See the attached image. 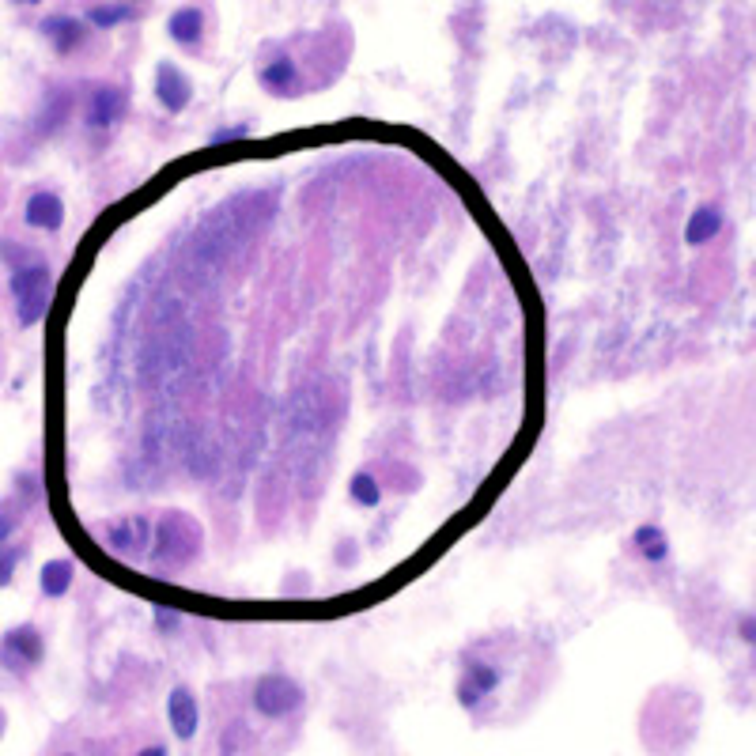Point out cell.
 <instances>
[{
    "mask_svg": "<svg viewBox=\"0 0 756 756\" xmlns=\"http://www.w3.org/2000/svg\"><path fill=\"white\" fill-rule=\"evenodd\" d=\"M42 35L53 42V50L57 53H72L84 46V19L80 16H65V12H57V16H46L42 19Z\"/></svg>",
    "mask_w": 756,
    "mask_h": 756,
    "instance_id": "11",
    "label": "cell"
},
{
    "mask_svg": "<svg viewBox=\"0 0 756 756\" xmlns=\"http://www.w3.org/2000/svg\"><path fill=\"white\" fill-rule=\"evenodd\" d=\"M167 719H171V730H174V738H178V741L197 738V726H201V704H197V696H193L186 685L171 688V696H167Z\"/></svg>",
    "mask_w": 756,
    "mask_h": 756,
    "instance_id": "8",
    "label": "cell"
},
{
    "mask_svg": "<svg viewBox=\"0 0 756 756\" xmlns=\"http://www.w3.org/2000/svg\"><path fill=\"white\" fill-rule=\"evenodd\" d=\"M261 84L269 87L273 95H295V87H299V69H295L292 57H276V61H269V65L261 69Z\"/></svg>",
    "mask_w": 756,
    "mask_h": 756,
    "instance_id": "15",
    "label": "cell"
},
{
    "mask_svg": "<svg viewBox=\"0 0 756 756\" xmlns=\"http://www.w3.org/2000/svg\"><path fill=\"white\" fill-rule=\"evenodd\" d=\"M250 137V125H224V129H216L212 137H208V144H231V140H246Z\"/></svg>",
    "mask_w": 756,
    "mask_h": 756,
    "instance_id": "21",
    "label": "cell"
},
{
    "mask_svg": "<svg viewBox=\"0 0 756 756\" xmlns=\"http://www.w3.org/2000/svg\"><path fill=\"white\" fill-rule=\"evenodd\" d=\"M167 38H171L174 46H182V50H197L201 38H205V12L193 8V4L174 8L171 16H167Z\"/></svg>",
    "mask_w": 756,
    "mask_h": 756,
    "instance_id": "10",
    "label": "cell"
},
{
    "mask_svg": "<svg viewBox=\"0 0 756 756\" xmlns=\"http://www.w3.org/2000/svg\"><path fill=\"white\" fill-rule=\"evenodd\" d=\"M16 522H19V515H12V511H0V545L16 533Z\"/></svg>",
    "mask_w": 756,
    "mask_h": 756,
    "instance_id": "23",
    "label": "cell"
},
{
    "mask_svg": "<svg viewBox=\"0 0 756 756\" xmlns=\"http://www.w3.org/2000/svg\"><path fill=\"white\" fill-rule=\"evenodd\" d=\"M12 295H16V318L19 326H35L50 307V265L38 258H27L12 273Z\"/></svg>",
    "mask_w": 756,
    "mask_h": 756,
    "instance_id": "2",
    "label": "cell"
},
{
    "mask_svg": "<svg viewBox=\"0 0 756 756\" xmlns=\"http://www.w3.org/2000/svg\"><path fill=\"white\" fill-rule=\"evenodd\" d=\"M503 685V670L496 662H481V658H469L458 681V704L465 711H481V704L488 696H496V688Z\"/></svg>",
    "mask_w": 756,
    "mask_h": 756,
    "instance_id": "5",
    "label": "cell"
},
{
    "mask_svg": "<svg viewBox=\"0 0 756 756\" xmlns=\"http://www.w3.org/2000/svg\"><path fill=\"white\" fill-rule=\"evenodd\" d=\"M722 227V212L715 205H700L692 216H688L685 224V242L688 246H704V242H711L715 235H719Z\"/></svg>",
    "mask_w": 756,
    "mask_h": 756,
    "instance_id": "14",
    "label": "cell"
},
{
    "mask_svg": "<svg viewBox=\"0 0 756 756\" xmlns=\"http://www.w3.org/2000/svg\"><path fill=\"white\" fill-rule=\"evenodd\" d=\"M42 594L46 598H65L72 586V564L69 560H50V564L42 567Z\"/></svg>",
    "mask_w": 756,
    "mask_h": 756,
    "instance_id": "18",
    "label": "cell"
},
{
    "mask_svg": "<svg viewBox=\"0 0 756 756\" xmlns=\"http://www.w3.org/2000/svg\"><path fill=\"white\" fill-rule=\"evenodd\" d=\"M348 496L356 499L360 507H378L382 503V488H378L375 473H356L352 484H348Z\"/></svg>",
    "mask_w": 756,
    "mask_h": 756,
    "instance_id": "19",
    "label": "cell"
},
{
    "mask_svg": "<svg viewBox=\"0 0 756 756\" xmlns=\"http://www.w3.org/2000/svg\"><path fill=\"white\" fill-rule=\"evenodd\" d=\"M155 99H159V106H163L167 114H182L189 106V99H193L189 76L178 69V65H171V61H163V65L155 69Z\"/></svg>",
    "mask_w": 756,
    "mask_h": 756,
    "instance_id": "7",
    "label": "cell"
},
{
    "mask_svg": "<svg viewBox=\"0 0 756 756\" xmlns=\"http://www.w3.org/2000/svg\"><path fill=\"white\" fill-rule=\"evenodd\" d=\"M197 549H201V530H197L186 515H167L159 522V530H155V549H152L155 564L182 567L197 556Z\"/></svg>",
    "mask_w": 756,
    "mask_h": 756,
    "instance_id": "4",
    "label": "cell"
},
{
    "mask_svg": "<svg viewBox=\"0 0 756 756\" xmlns=\"http://www.w3.org/2000/svg\"><path fill=\"white\" fill-rule=\"evenodd\" d=\"M19 556H23V549H16V545H0V586H8V583H12V575H16Z\"/></svg>",
    "mask_w": 756,
    "mask_h": 756,
    "instance_id": "20",
    "label": "cell"
},
{
    "mask_svg": "<svg viewBox=\"0 0 756 756\" xmlns=\"http://www.w3.org/2000/svg\"><path fill=\"white\" fill-rule=\"evenodd\" d=\"M0 726H4V719H0Z\"/></svg>",
    "mask_w": 756,
    "mask_h": 756,
    "instance_id": "26",
    "label": "cell"
},
{
    "mask_svg": "<svg viewBox=\"0 0 756 756\" xmlns=\"http://www.w3.org/2000/svg\"><path fill=\"white\" fill-rule=\"evenodd\" d=\"M303 700H307V692L288 673H265V677H258L254 681V696H250V704H254V711H258L261 719L273 722L292 719L295 711L303 707Z\"/></svg>",
    "mask_w": 756,
    "mask_h": 756,
    "instance_id": "3",
    "label": "cell"
},
{
    "mask_svg": "<svg viewBox=\"0 0 756 756\" xmlns=\"http://www.w3.org/2000/svg\"><path fill=\"white\" fill-rule=\"evenodd\" d=\"M632 545H636L639 556L651 560V564H662V560L670 556V537L658 530V526H651V522L632 533Z\"/></svg>",
    "mask_w": 756,
    "mask_h": 756,
    "instance_id": "16",
    "label": "cell"
},
{
    "mask_svg": "<svg viewBox=\"0 0 756 756\" xmlns=\"http://www.w3.org/2000/svg\"><path fill=\"white\" fill-rule=\"evenodd\" d=\"M250 227H254V220L242 216V201L224 205L212 220H205V227H201L197 239H193V250H189L193 269H197V265H201V269H224V261L246 242Z\"/></svg>",
    "mask_w": 756,
    "mask_h": 756,
    "instance_id": "1",
    "label": "cell"
},
{
    "mask_svg": "<svg viewBox=\"0 0 756 756\" xmlns=\"http://www.w3.org/2000/svg\"><path fill=\"white\" fill-rule=\"evenodd\" d=\"M137 756H171L163 745H152V749H144V753H137Z\"/></svg>",
    "mask_w": 756,
    "mask_h": 756,
    "instance_id": "25",
    "label": "cell"
},
{
    "mask_svg": "<svg viewBox=\"0 0 756 756\" xmlns=\"http://www.w3.org/2000/svg\"><path fill=\"white\" fill-rule=\"evenodd\" d=\"M741 636L749 639V643H756V617H745V620H741Z\"/></svg>",
    "mask_w": 756,
    "mask_h": 756,
    "instance_id": "24",
    "label": "cell"
},
{
    "mask_svg": "<svg viewBox=\"0 0 756 756\" xmlns=\"http://www.w3.org/2000/svg\"><path fill=\"white\" fill-rule=\"evenodd\" d=\"M23 220L31 227H38V231H57V227L65 224V201L57 197V193H35L31 201H27V208H23Z\"/></svg>",
    "mask_w": 756,
    "mask_h": 756,
    "instance_id": "13",
    "label": "cell"
},
{
    "mask_svg": "<svg viewBox=\"0 0 756 756\" xmlns=\"http://www.w3.org/2000/svg\"><path fill=\"white\" fill-rule=\"evenodd\" d=\"M125 106H129L125 87H99V91L91 95V103H87V129H110V125H118Z\"/></svg>",
    "mask_w": 756,
    "mask_h": 756,
    "instance_id": "9",
    "label": "cell"
},
{
    "mask_svg": "<svg viewBox=\"0 0 756 756\" xmlns=\"http://www.w3.org/2000/svg\"><path fill=\"white\" fill-rule=\"evenodd\" d=\"M42 654H46V647H42V636H38L35 624H19V628H12V632L4 636V643H0V662H4L8 670L38 666Z\"/></svg>",
    "mask_w": 756,
    "mask_h": 756,
    "instance_id": "6",
    "label": "cell"
},
{
    "mask_svg": "<svg viewBox=\"0 0 756 756\" xmlns=\"http://www.w3.org/2000/svg\"><path fill=\"white\" fill-rule=\"evenodd\" d=\"M137 16L140 12L133 4H95V8H87V23L99 27V31H114L118 23H129V19Z\"/></svg>",
    "mask_w": 756,
    "mask_h": 756,
    "instance_id": "17",
    "label": "cell"
},
{
    "mask_svg": "<svg viewBox=\"0 0 756 756\" xmlns=\"http://www.w3.org/2000/svg\"><path fill=\"white\" fill-rule=\"evenodd\" d=\"M106 545H110V552H118V556H133V552H140L144 545H148V522L144 518H121V522H114V526H106Z\"/></svg>",
    "mask_w": 756,
    "mask_h": 756,
    "instance_id": "12",
    "label": "cell"
},
{
    "mask_svg": "<svg viewBox=\"0 0 756 756\" xmlns=\"http://www.w3.org/2000/svg\"><path fill=\"white\" fill-rule=\"evenodd\" d=\"M178 624H182L178 609H163V605H155V628H159V632H174Z\"/></svg>",
    "mask_w": 756,
    "mask_h": 756,
    "instance_id": "22",
    "label": "cell"
}]
</instances>
